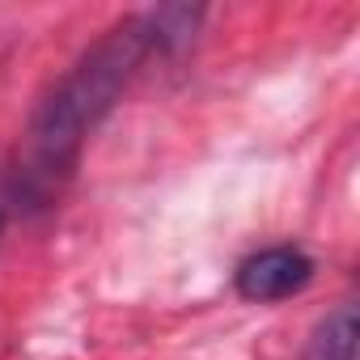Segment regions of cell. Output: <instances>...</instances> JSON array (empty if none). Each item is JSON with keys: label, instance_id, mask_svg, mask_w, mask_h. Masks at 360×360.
I'll list each match as a JSON object with an SVG mask.
<instances>
[{"label": "cell", "instance_id": "cell-3", "mask_svg": "<svg viewBox=\"0 0 360 360\" xmlns=\"http://www.w3.org/2000/svg\"><path fill=\"white\" fill-rule=\"evenodd\" d=\"M301 360H356V305L339 301L309 335Z\"/></svg>", "mask_w": 360, "mask_h": 360}, {"label": "cell", "instance_id": "cell-2", "mask_svg": "<svg viewBox=\"0 0 360 360\" xmlns=\"http://www.w3.org/2000/svg\"><path fill=\"white\" fill-rule=\"evenodd\" d=\"M314 280V259L301 250V246H263L255 250L250 259L238 263L233 271V288L242 301L250 305H276V301H288L297 292H305Z\"/></svg>", "mask_w": 360, "mask_h": 360}, {"label": "cell", "instance_id": "cell-4", "mask_svg": "<svg viewBox=\"0 0 360 360\" xmlns=\"http://www.w3.org/2000/svg\"><path fill=\"white\" fill-rule=\"evenodd\" d=\"M9 191H5V178H0V233H5V217H9Z\"/></svg>", "mask_w": 360, "mask_h": 360}, {"label": "cell", "instance_id": "cell-1", "mask_svg": "<svg viewBox=\"0 0 360 360\" xmlns=\"http://www.w3.org/2000/svg\"><path fill=\"white\" fill-rule=\"evenodd\" d=\"M148 56H153L148 18L131 13V18H119L51 85V94L34 106L13 157V169L5 178L9 208L47 212L64 195V187L72 183V174L81 165L89 131L119 106V98L127 94L131 77Z\"/></svg>", "mask_w": 360, "mask_h": 360}]
</instances>
